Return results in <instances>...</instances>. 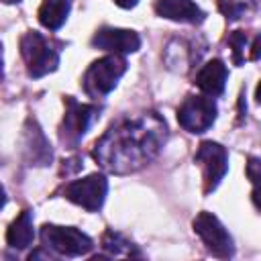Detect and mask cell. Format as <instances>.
Returning a JSON list of instances; mask_svg holds the SVG:
<instances>
[{
  "instance_id": "6da1fadb",
  "label": "cell",
  "mask_w": 261,
  "mask_h": 261,
  "mask_svg": "<svg viewBox=\"0 0 261 261\" xmlns=\"http://www.w3.org/2000/svg\"><path fill=\"white\" fill-rule=\"evenodd\" d=\"M167 135L165 118L153 110L124 116L94 143L92 157L110 173H135L161 153Z\"/></svg>"
},
{
  "instance_id": "7a4b0ae2",
  "label": "cell",
  "mask_w": 261,
  "mask_h": 261,
  "mask_svg": "<svg viewBox=\"0 0 261 261\" xmlns=\"http://www.w3.org/2000/svg\"><path fill=\"white\" fill-rule=\"evenodd\" d=\"M126 69H128V63H126L124 55H116V53H110V55H104V57L92 61L82 77V88H84L86 96L92 100L106 98L118 86V82L126 73Z\"/></svg>"
},
{
  "instance_id": "3957f363",
  "label": "cell",
  "mask_w": 261,
  "mask_h": 261,
  "mask_svg": "<svg viewBox=\"0 0 261 261\" xmlns=\"http://www.w3.org/2000/svg\"><path fill=\"white\" fill-rule=\"evenodd\" d=\"M18 45L29 77L39 80L47 73H53L59 67V49L51 41H47L41 33L27 31L20 37Z\"/></svg>"
},
{
  "instance_id": "277c9868",
  "label": "cell",
  "mask_w": 261,
  "mask_h": 261,
  "mask_svg": "<svg viewBox=\"0 0 261 261\" xmlns=\"http://www.w3.org/2000/svg\"><path fill=\"white\" fill-rule=\"evenodd\" d=\"M100 112L102 108L96 104H82L73 96H65V114L59 126V141L65 147L75 149L92 124L100 118Z\"/></svg>"
},
{
  "instance_id": "5b68a950",
  "label": "cell",
  "mask_w": 261,
  "mask_h": 261,
  "mask_svg": "<svg viewBox=\"0 0 261 261\" xmlns=\"http://www.w3.org/2000/svg\"><path fill=\"white\" fill-rule=\"evenodd\" d=\"M41 243L45 249L61 257H82L94 247V241L75 226H59L45 222L41 226Z\"/></svg>"
},
{
  "instance_id": "8992f818",
  "label": "cell",
  "mask_w": 261,
  "mask_h": 261,
  "mask_svg": "<svg viewBox=\"0 0 261 261\" xmlns=\"http://www.w3.org/2000/svg\"><path fill=\"white\" fill-rule=\"evenodd\" d=\"M192 226L204 243V247L208 249V253H212L218 259H230L234 255V241L230 232L224 228V224L218 220V216H214L208 210H202L192 220Z\"/></svg>"
},
{
  "instance_id": "52a82bcc",
  "label": "cell",
  "mask_w": 261,
  "mask_h": 261,
  "mask_svg": "<svg viewBox=\"0 0 261 261\" xmlns=\"http://www.w3.org/2000/svg\"><path fill=\"white\" fill-rule=\"evenodd\" d=\"M218 116V106L210 96H188L177 108V122L192 135L206 133Z\"/></svg>"
},
{
  "instance_id": "ba28073f",
  "label": "cell",
  "mask_w": 261,
  "mask_h": 261,
  "mask_svg": "<svg viewBox=\"0 0 261 261\" xmlns=\"http://www.w3.org/2000/svg\"><path fill=\"white\" fill-rule=\"evenodd\" d=\"M108 194V179L104 173H90L82 179H73L63 188L65 200L75 206H82L88 212H98Z\"/></svg>"
},
{
  "instance_id": "9c48e42d",
  "label": "cell",
  "mask_w": 261,
  "mask_h": 261,
  "mask_svg": "<svg viewBox=\"0 0 261 261\" xmlns=\"http://www.w3.org/2000/svg\"><path fill=\"white\" fill-rule=\"evenodd\" d=\"M194 161L202 167L204 194H212L228 171V151L216 141H202L198 145Z\"/></svg>"
},
{
  "instance_id": "30bf717a",
  "label": "cell",
  "mask_w": 261,
  "mask_h": 261,
  "mask_svg": "<svg viewBox=\"0 0 261 261\" xmlns=\"http://www.w3.org/2000/svg\"><path fill=\"white\" fill-rule=\"evenodd\" d=\"M92 47L108 53H116V55L137 53L141 49V37L137 31H130V29L100 27L92 37Z\"/></svg>"
},
{
  "instance_id": "8fae6325",
  "label": "cell",
  "mask_w": 261,
  "mask_h": 261,
  "mask_svg": "<svg viewBox=\"0 0 261 261\" xmlns=\"http://www.w3.org/2000/svg\"><path fill=\"white\" fill-rule=\"evenodd\" d=\"M22 155L29 165L47 167L53 161V149L35 118H27L22 126Z\"/></svg>"
},
{
  "instance_id": "7c38bea8",
  "label": "cell",
  "mask_w": 261,
  "mask_h": 261,
  "mask_svg": "<svg viewBox=\"0 0 261 261\" xmlns=\"http://www.w3.org/2000/svg\"><path fill=\"white\" fill-rule=\"evenodd\" d=\"M155 12L161 18L186 24H202L206 20V12L194 0H157Z\"/></svg>"
},
{
  "instance_id": "4fadbf2b",
  "label": "cell",
  "mask_w": 261,
  "mask_h": 261,
  "mask_svg": "<svg viewBox=\"0 0 261 261\" xmlns=\"http://www.w3.org/2000/svg\"><path fill=\"white\" fill-rule=\"evenodd\" d=\"M226 80H228V69L224 65L222 59H212L208 61L206 65L200 67V71L196 73V80L194 84L210 98H216L224 92V86H226Z\"/></svg>"
},
{
  "instance_id": "5bb4252c",
  "label": "cell",
  "mask_w": 261,
  "mask_h": 261,
  "mask_svg": "<svg viewBox=\"0 0 261 261\" xmlns=\"http://www.w3.org/2000/svg\"><path fill=\"white\" fill-rule=\"evenodd\" d=\"M35 239V228H33V212L31 210H22L8 226L6 230V243L8 247L22 251L27 247L33 245Z\"/></svg>"
},
{
  "instance_id": "9a60e30c",
  "label": "cell",
  "mask_w": 261,
  "mask_h": 261,
  "mask_svg": "<svg viewBox=\"0 0 261 261\" xmlns=\"http://www.w3.org/2000/svg\"><path fill=\"white\" fill-rule=\"evenodd\" d=\"M71 10V0H43L39 6V22L49 31H59Z\"/></svg>"
},
{
  "instance_id": "2e32d148",
  "label": "cell",
  "mask_w": 261,
  "mask_h": 261,
  "mask_svg": "<svg viewBox=\"0 0 261 261\" xmlns=\"http://www.w3.org/2000/svg\"><path fill=\"white\" fill-rule=\"evenodd\" d=\"M102 247L108 251V255H128V257L141 255L139 249H137L128 239H124L120 232H116V230H112V228H108V230L104 232V237H102Z\"/></svg>"
},
{
  "instance_id": "e0dca14e",
  "label": "cell",
  "mask_w": 261,
  "mask_h": 261,
  "mask_svg": "<svg viewBox=\"0 0 261 261\" xmlns=\"http://www.w3.org/2000/svg\"><path fill=\"white\" fill-rule=\"evenodd\" d=\"M226 43L232 47V61L234 65L245 63V49H247V35L243 31H232L226 37Z\"/></svg>"
},
{
  "instance_id": "ac0fdd59",
  "label": "cell",
  "mask_w": 261,
  "mask_h": 261,
  "mask_svg": "<svg viewBox=\"0 0 261 261\" xmlns=\"http://www.w3.org/2000/svg\"><path fill=\"white\" fill-rule=\"evenodd\" d=\"M218 10L226 16V20H237L247 10V4L241 0H218Z\"/></svg>"
},
{
  "instance_id": "d6986e66",
  "label": "cell",
  "mask_w": 261,
  "mask_h": 261,
  "mask_svg": "<svg viewBox=\"0 0 261 261\" xmlns=\"http://www.w3.org/2000/svg\"><path fill=\"white\" fill-rule=\"evenodd\" d=\"M257 169H259V159H257V157H251L249 163H247V175H249V179H251L253 184H257V179H259Z\"/></svg>"
},
{
  "instance_id": "ffe728a7",
  "label": "cell",
  "mask_w": 261,
  "mask_h": 261,
  "mask_svg": "<svg viewBox=\"0 0 261 261\" xmlns=\"http://www.w3.org/2000/svg\"><path fill=\"white\" fill-rule=\"evenodd\" d=\"M116 6H120V8H124V10H130V8H135L137 4H139V0H112Z\"/></svg>"
},
{
  "instance_id": "44dd1931",
  "label": "cell",
  "mask_w": 261,
  "mask_h": 261,
  "mask_svg": "<svg viewBox=\"0 0 261 261\" xmlns=\"http://www.w3.org/2000/svg\"><path fill=\"white\" fill-rule=\"evenodd\" d=\"M251 49H253L251 59H253V61H257V59H259V37H255V41H253V47H251Z\"/></svg>"
},
{
  "instance_id": "7402d4cb",
  "label": "cell",
  "mask_w": 261,
  "mask_h": 261,
  "mask_svg": "<svg viewBox=\"0 0 261 261\" xmlns=\"http://www.w3.org/2000/svg\"><path fill=\"white\" fill-rule=\"evenodd\" d=\"M4 77V49H2V43H0V82Z\"/></svg>"
},
{
  "instance_id": "603a6c76",
  "label": "cell",
  "mask_w": 261,
  "mask_h": 261,
  "mask_svg": "<svg viewBox=\"0 0 261 261\" xmlns=\"http://www.w3.org/2000/svg\"><path fill=\"white\" fill-rule=\"evenodd\" d=\"M4 204H6V192H4V188L0 186V210L4 208Z\"/></svg>"
},
{
  "instance_id": "cb8c5ba5",
  "label": "cell",
  "mask_w": 261,
  "mask_h": 261,
  "mask_svg": "<svg viewBox=\"0 0 261 261\" xmlns=\"http://www.w3.org/2000/svg\"><path fill=\"white\" fill-rule=\"evenodd\" d=\"M2 2H4V4H18L20 0H2Z\"/></svg>"
}]
</instances>
